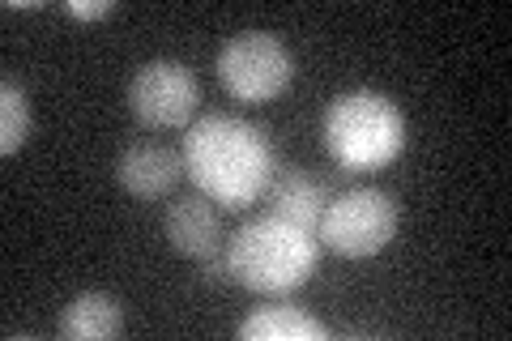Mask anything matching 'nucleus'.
I'll return each instance as SVG.
<instances>
[{
    "mask_svg": "<svg viewBox=\"0 0 512 341\" xmlns=\"http://www.w3.org/2000/svg\"><path fill=\"white\" fill-rule=\"evenodd\" d=\"M184 171L222 209H244L274 180V145L239 116H201L184 137Z\"/></svg>",
    "mask_w": 512,
    "mask_h": 341,
    "instance_id": "f257e3e1",
    "label": "nucleus"
},
{
    "mask_svg": "<svg viewBox=\"0 0 512 341\" xmlns=\"http://www.w3.org/2000/svg\"><path fill=\"white\" fill-rule=\"evenodd\" d=\"M231 265V282L256 290V295H291L312 278L320 239L278 214L252 218L222 243Z\"/></svg>",
    "mask_w": 512,
    "mask_h": 341,
    "instance_id": "f03ea898",
    "label": "nucleus"
},
{
    "mask_svg": "<svg viewBox=\"0 0 512 341\" xmlns=\"http://www.w3.org/2000/svg\"><path fill=\"white\" fill-rule=\"evenodd\" d=\"M325 150L346 171H380L406 150V116L380 90H346L325 111Z\"/></svg>",
    "mask_w": 512,
    "mask_h": 341,
    "instance_id": "7ed1b4c3",
    "label": "nucleus"
},
{
    "mask_svg": "<svg viewBox=\"0 0 512 341\" xmlns=\"http://www.w3.org/2000/svg\"><path fill=\"white\" fill-rule=\"evenodd\" d=\"M397 222H402V209L389 192L380 188H346L333 201H325V214H320L316 239L333 248L338 256L350 261H363V256H376L393 243Z\"/></svg>",
    "mask_w": 512,
    "mask_h": 341,
    "instance_id": "20e7f679",
    "label": "nucleus"
},
{
    "mask_svg": "<svg viewBox=\"0 0 512 341\" xmlns=\"http://www.w3.org/2000/svg\"><path fill=\"white\" fill-rule=\"evenodd\" d=\"M295 56L278 35L269 30H244L231 35L218 52V81L239 103H269L291 86Z\"/></svg>",
    "mask_w": 512,
    "mask_h": 341,
    "instance_id": "39448f33",
    "label": "nucleus"
},
{
    "mask_svg": "<svg viewBox=\"0 0 512 341\" xmlns=\"http://www.w3.org/2000/svg\"><path fill=\"white\" fill-rule=\"evenodd\" d=\"M128 107L146 128H188L201 107V86L188 64L180 60H150L133 73Z\"/></svg>",
    "mask_w": 512,
    "mask_h": 341,
    "instance_id": "423d86ee",
    "label": "nucleus"
},
{
    "mask_svg": "<svg viewBox=\"0 0 512 341\" xmlns=\"http://www.w3.org/2000/svg\"><path fill=\"white\" fill-rule=\"evenodd\" d=\"M116 180L128 197L163 201L184 180V154H175L163 141H133L116 158Z\"/></svg>",
    "mask_w": 512,
    "mask_h": 341,
    "instance_id": "0eeeda50",
    "label": "nucleus"
},
{
    "mask_svg": "<svg viewBox=\"0 0 512 341\" xmlns=\"http://www.w3.org/2000/svg\"><path fill=\"white\" fill-rule=\"evenodd\" d=\"M167 239L180 256L205 261V256L222 252V218L210 197H175L167 205Z\"/></svg>",
    "mask_w": 512,
    "mask_h": 341,
    "instance_id": "6e6552de",
    "label": "nucleus"
},
{
    "mask_svg": "<svg viewBox=\"0 0 512 341\" xmlns=\"http://www.w3.org/2000/svg\"><path fill=\"white\" fill-rule=\"evenodd\" d=\"M124 329V303L111 299L107 290H82L64 303L56 320V333L64 341H107Z\"/></svg>",
    "mask_w": 512,
    "mask_h": 341,
    "instance_id": "1a4fd4ad",
    "label": "nucleus"
},
{
    "mask_svg": "<svg viewBox=\"0 0 512 341\" xmlns=\"http://www.w3.org/2000/svg\"><path fill=\"white\" fill-rule=\"evenodd\" d=\"M239 337L244 341H325L329 329L316 316H308L299 303H261L239 320Z\"/></svg>",
    "mask_w": 512,
    "mask_h": 341,
    "instance_id": "9d476101",
    "label": "nucleus"
},
{
    "mask_svg": "<svg viewBox=\"0 0 512 341\" xmlns=\"http://www.w3.org/2000/svg\"><path fill=\"white\" fill-rule=\"evenodd\" d=\"M265 197H269V205H274L269 214H278V218L295 222V226H303V231L316 235L320 214H325V188H320L308 171L291 167V171L274 175L269 188H265Z\"/></svg>",
    "mask_w": 512,
    "mask_h": 341,
    "instance_id": "9b49d317",
    "label": "nucleus"
},
{
    "mask_svg": "<svg viewBox=\"0 0 512 341\" xmlns=\"http://www.w3.org/2000/svg\"><path fill=\"white\" fill-rule=\"evenodd\" d=\"M30 137V99L13 77L0 81V154H18Z\"/></svg>",
    "mask_w": 512,
    "mask_h": 341,
    "instance_id": "f8f14e48",
    "label": "nucleus"
},
{
    "mask_svg": "<svg viewBox=\"0 0 512 341\" xmlns=\"http://www.w3.org/2000/svg\"><path fill=\"white\" fill-rule=\"evenodd\" d=\"M64 13H69V18H77V22H99V18H111V13H116V5H111V0H69V5H64Z\"/></svg>",
    "mask_w": 512,
    "mask_h": 341,
    "instance_id": "ddd939ff",
    "label": "nucleus"
}]
</instances>
